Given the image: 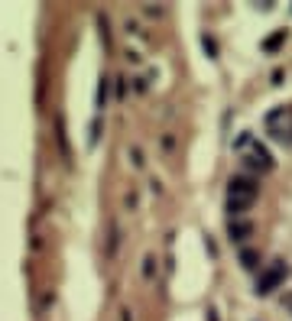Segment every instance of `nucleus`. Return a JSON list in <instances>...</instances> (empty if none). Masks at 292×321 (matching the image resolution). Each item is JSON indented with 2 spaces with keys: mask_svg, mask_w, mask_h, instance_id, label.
<instances>
[{
  "mask_svg": "<svg viewBox=\"0 0 292 321\" xmlns=\"http://www.w3.org/2000/svg\"><path fill=\"white\" fill-rule=\"evenodd\" d=\"M256 192H260V185H256L253 178H247V175L231 178V189H227V208H231L234 218H237V214H244L256 201Z\"/></svg>",
  "mask_w": 292,
  "mask_h": 321,
  "instance_id": "obj_1",
  "label": "nucleus"
},
{
  "mask_svg": "<svg viewBox=\"0 0 292 321\" xmlns=\"http://www.w3.org/2000/svg\"><path fill=\"white\" fill-rule=\"evenodd\" d=\"M286 273H289V270H286V263H282V260H273L267 270L260 273V279H256V292H260V296H270L273 289H279V285H282Z\"/></svg>",
  "mask_w": 292,
  "mask_h": 321,
  "instance_id": "obj_2",
  "label": "nucleus"
},
{
  "mask_svg": "<svg viewBox=\"0 0 292 321\" xmlns=\"http://www.w3.org/2000/svg\"><path fill=\"white\" fill-rule=\"evenodd\" d=\"M247 166L260 169V172H270L273 169V156L267 146H250V153H247Z\"/></svg>",
  "mask_w": 292,
  "mask_h": 321,
  "instance_id": "obj_3",
  "label": "nucleus"
},
{
  "mask_svg": "<svg viewBox=\"0 0 292 321\" xmlns=\"http://www.w3.org/2000/svg\"><path fill=\"white\" fill-rule=\"evenodd\" d=\"M282 114H273L270 117V127H273V140L282 143V146H292V127H286V123H279Z\"/></svg>",
  "mask_w": 292,
  "mask_h": 321,
  "instance_id": "obj_4",
  "label": "nucleus"
},
{
  "mask_svg": "<svg viewBox=\"0 0 292 321\" xmlns=\"http://www.w3.org/2000/svg\"><path fill=\"white\" fill-rule=\"evenodd\" d=\"M250 234H253L250 221H231V240H247Z\"/></svg>",
  "mask_w": 292,
  "mask_h": 321,
  "instance_id": "obj_5",
  "label": "nucleus"
},
{
  "mask_svg": "<svg viewBox=\"0 0 292 321\" xmlns=\"http://www.w3.org/2000/svg\"><path fill=\"white\" fill-rule=\"evenodd\" d=\"M117 250H120V224L114 221V224H111V244H108V256H117Z\"/></svg>",
  "mask_w": 292,
  "mask_h": 321,
  "instance_id": "obj_6",
  "label": "nucleus"
},
{
  "mask_svg": "<svg viewBox=\"0 0 292 321\" xmlns=\"http://www.w3.org/2000/svg\"><path fill=\"white\" fill-rule=\"evenodd\" d=\"M108 104V78H101V88H97V111H104Z\"/></svg>",
  "mask_w": 292,
  "mask_h": 321,
  "instance_id": "obj_7",
  "label": "nucleus"
},
{
  "mask_svg": "<svg viewBox=\"0 0 292 321\" xmlns=\"http://www.w3.org/2000/svg\"><path fill=\"white\" fill-rule=\"evenodd\" d=\"M256 260H260V256H256L253 250H244V253H241V263L247 266V270H250V266H256Z\"/></svg>",
  "mask_w": 292,
  "mask_h": 321,
  "instance_id": "obj_8",
  "label": "nucleus"
},
{
  "mask_svg": "<svg viewBox=\"0 0 292 321\" xmlns=\"http://www.w3.org/2000/svg\"><path fill=\"white\" fill-rule=\"evenodd\" d=\"M282 39H286V33H276V36H273V39H267V49L273 52V49H276V46H279Z\"/></svg>",
  "mask_w": 292,
  "mask_h": 321,
  "instance_id": "obj_9",
  "label": "nucleus"
},
{
  "mask_svg": "<svg viewBox=\"0 0 292 321\" xmlns=\"http://www.w3.org/2000/svg\"><path fill=\"white\" fill-rule=\"evenodd\" d=\"M153 256H146V260H143V276H146V279H153Z\"/></svg>",
  "mask_w": 292,
  "mask_h": 321,
  "instance_id": "obj_10",
  "label": "nucleus"
},
{
  "mask_svg": "<svg viewBox=\"0 0 292 321\" xmlns=\"http://www.w3.org/2000/svg\"><path fill=\"white\" fill-rule=\"evenodd\" d=\"M282 305L289 308V315H292V292H286V299H282Z\"/></svg>",
  "mask_w": 292,
  "mask_h": 321,
  "instance_id": "obj_11",
  "label": "nucleus"
},
{
  "mask_svg": "<svg viewBox=\"0 0 292 321\" xmlns=\"http://www.w3.org/2000/svg\"><path fill=\"white\" fill-rule=\"evenodd\" d=\"M120 321H134V318H130V308H123V311H120Z\"/></svg>",
  "mask_w": 292,
  "mask_h": 321,
  "instance_id": "obj_12",
  "label": "nucleus"
}]
</instances>
